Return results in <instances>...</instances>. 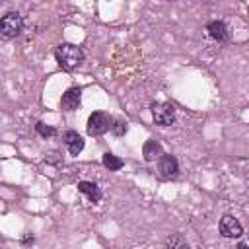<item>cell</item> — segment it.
<instances>
[{"instance_id":"1","label":"cell","mask_w":249,"mask_h":249,"mask_svg":"<svg viewBox=\"0 0 249 249\" xmlns=\"http://www.w3.org/2000/svg\"><path fill=\"white\" fill-rule=\"evenodd\" d=\"M54 58H56V62H58V66L62 70H68L70 72V70H74V68H78L82 64L84 53H82L80 47L70 45V43H64V45H58L54 49Z\"/></svg>"},{"instance_id":"2","label":"cell","mask_w":249,"mask_h":249,"mask_svg":"<svg viewBox=\"0 0 249 249\" xmlns=\"http://www.w3.org/2000/svg\"><path fill=\"white\" fill-rule=\"evenodd\" d=\"M111 117L107 115V113H103V111H93L91 115H89V119H88V124H86V128H88V134L89 136H101V134H105L109 128H111Z\"/></svg>"},{"instance_id":"3","label":"cell","mask_w":249,"mask_h":249,"mask_svg":"<svg viewBox=\"0 0 249 249\" xmlns=\"http://www.w3.org/2000/svg\"><path fill=\"white\" fill-rule=\"evenodd\" d=\"M23 29V18L18 12H8L0 18V35L2 37H16Z\"/></svg>"},{"instance_id":"4","label":"cell","mask_w":249,"mask_h":249,"mask_svg":"<svg viewBox=\"0 0 249 249\" xmlns=\"http://www.w3.org/2000/svg\"><path fill=\"white\" fill-rule=\"evenodd\" d=\"M152 119L160 126H169L175 121V107L169 103H154L152 105Z\"/></svg>"},{"instance_id":"5","label":"cell","mask_w":249,"mask_h":249,"mask_svg":"<svg viewBox=\"0 0 249 249\" xmlns=\"http://www.w3.org/2000/svg\"><path fill=\"white\" fill-rule=\"evenodd\" d=\"M158 160H160V161H158V169H160V175H161L163 179H173V177H177V173H179V163H177V160H175L171 154H161Z\"/></svg>"},{"instance_id":"6","label":"cell","mask_w":249,"mask_h":249,"mask_svg":"<svg viewBox=\"0 0 249 249\" xmlns=\"http://www.w3.org/2000/svg\"><path fill=\"white\" fill-rule=\"evenodd\" d=\"M220 233H222L224 237H241L243 228H241V224L237 222V218L226 214V216H222V220H220Z\"/></svg>"},{"instance_id":"7","label":"cell","mask_w":249,"mask_h":249,"mask_svg":"<svg viewBox=\"0 0 249 249\" xmlns=\"http://www.w3.org/2000/svg\"><path fill=\"white\" fill-rule=\"evenodd\" d=\"M80 101H82V89H80V88H68V89L62 93L60 105H62V109H66V111H74V109L80 107Z\"/></svg>"},{"instance_id":"8","label":"cell","mask_w":249,"mask_h":249,"mask_svg":"<svg viewBox=\"0 0 249 249\" xmlns=\"http://www.w3.org/2000/svg\"><path fill=\"white\" fill-rule=\"evenodd\" d=\"M64 146L68 148V152L72 156H78L84 150V138L76 130H66L64 132Z\"/></svg>"},{"instance_id":"9","label":"cell","mask_w":249,"mask_h":249,"mask_svg":"<svg viewBox=\"0 0 249 249\" xmlns=\"http://www.w3.org/2000/svg\"><path fill=\"white\" fill-rule=\"evenodd\" d=\"M206 31H208V35L214 39V41H218V43H224V41H228V25L224 23V21H220V19H214V21H210L208 23V27H206Z\"/></svg>"},{"instance_id":"10","label":"cell","mask_w":249,"mask_h":249,"mask_svg":"<svg viewBox=\"0 0 249 249\" xmlns=\"http://www.w3.org/2000/svg\"><path fill=\"white\" fill-rule=\"evenodd\" d=\"M78 191L82 195H86L89 202H99L101 200V189L91 181H80L78 183Z\"/></svg>"},{"instance_id":"11","label":"cell","mask_w":249,"mask_h":249,"mask_svg":"<svg viewBox=\"0 0 249 249\" xmlns=\"http://www.w3.org/2000/svg\"><path fill=\"white\" fill-rule=\"evenodd\" d=\"M142 156H144L146 161L158 160V158L161 156V146H160V142H158V140H148V142L144 144V148H142Z\"/></svg>"},{"instance_id":"12","label":"cell","mask_w":249,"mask_h":249,"mask_svg":"<svg viewBox=\"0 0 249 249\" xmlns=\"http://www.w3.org/2000/svg\"><path fill=\"white\" fill-rule=\"evenodd\" d=\"M101 161H103V165H105L109 171H119V169L124 165V161H123L121 158H117L115 154H111V152H105L103 158H101Z\"/></svg>"},{"instance_id":"13","label":"cell","mask_w":249,"mask_h":249,"mask_svg":"<svg viewBox=\"0 0 249 249\" xmlns=\"http://www.w3.org/2000/svg\"><path fill=\"white\" fill-rule=\"evenodd\" d=\"M165 249H191V247L181 233H171L165 239Z\"/></svg>"},{"instance_id":"14","label":"cell","mask_w":249,"mask_h":249,"mask_svg":"<svg viewBox=\"0 0 249 249\" xmlns=\"http://www.w3.org/2000/svg\"><path fill=\"white\" fill-rule=\"evenodd\" d=\"M126 130H128V123L126 121H123V119L111 121V132L115 136H123V134H126Z\"/></svg>"},{"instance_id":"15","label":"cell","mask_w":249,"mask_h":249,"mask_svg":"<svg viewBox=\"0 0 249 249\" xmlns=\"http://www.w3.org/2000/svg\"><path fill=\"white\" fill-rule=\"evenodd\" d=\"M35 130H37L43 138H47V136H54V134H56V130H54L53 126H47L45 123H37V124H35Z\"/></svg>"},{"instance_id":"16","label":"cell","mask_w":249,"mask_h":249,"mask_svg":"<svg viewBox=\"0 0 249 249\" xmlns=\"http://www.w3.org/2000/svg\"><path fill=\"white\" fill-rule=\"evenodd\" d=\"M237 249H247V243H243V241H241V243L237 245Z\"/></svg>"}]
</instances>
